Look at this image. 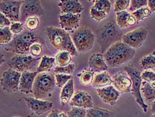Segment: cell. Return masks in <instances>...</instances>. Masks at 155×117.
<instances>
[{
  "instance_id": "8992f818",
  "label": "cell",
  "mask_w": 155,
  "mask_h": 117,
  "mask_svg": "<svg viewBox=\"0 0 155 117\" xmlns=\"http://www.w3.org/2000/svg\"><path fill=\"white\" fill-rule=\"evenodd\" d=\"M123 36L115 23L113 21L108 22L104 26L99 34V43L102 48V52H105L113 43L121 41Z\"/></svg>"
},
{
  "instance_id": "52a82bcc",
  "label": "cell",
  "mask_w": 155,
  "mask_h": 117,
  "mask_svg": "<svg viewBox=\"0 0 155 117\" xmlns=\"http://www.w3.org/2000/svg\"><path fill=\"white\" fill-rule=\"evenodd\" d=\"M124 70H126L128 75L132 80V88L130 92L132 93L137 103L139 104L144 112H147L148 106L144 103L142 96H141V85L143 80L141 78V73L139 70L132 66H125Z\"/></svg>"
},
{
  "instance_id": "7402d4cb",
  "label": "cell",
  "mask_w": 155,
  "mask_h": 117,
  "mask_svg": "<svg viewBox=\"0 0 155 117\" xmlns=\"http://www.w3.org/2000/svg\"><path fill=\"white\" fill-rule=\"evenodd\" d=\"M113 84V78L107 71L95 74L92 84L94 88H102Z\"/></svg>"
},
{
  "instance_id": "2e32d148",
  "label": "cell",
  "mask_w": 155,
  "mask_h": 117,
  "mask_svg": "<svg viewBox=\"0 0 155 117\" xmlns=\"http://www.w3.org/2000/svg\"><path fill=\"white\" fill-rule=\"evenodd\" d=\"M81 15L65 13L59 15V23L61 28L67 32H75L79 29Z\"/></svg>"
},
{
  "instance_id": "f35d334b",
  "label": "cell",
  "mask_w": 155,
  "mask_h": 117,
  "mask_svg": "<svg viewBox=\"0 0 155 117\" xmlns=\"http://www.w3.org/2000/svg\"><path fill=\"white\" fill-rule=\"evenodd\" d=\"M90 15L91 18L95 19L97 22L102 21V20L104 19L107 17V13L97 10L95 8H94L93 7H91V8L90 9Z\"/></svg>"
},
{
  "instance_id": "ffe728a7",
  "label": "cell",
  "mask_w": 155,
  "mask_h": 117,
  "mask_svg": "<svg viewBox=\"0 0 155 117\" xmlns=\"http://www.w3.org/2000/svg\"><path fill=\"white\" fill-rule=\"evenodd\" d=\"M90 69L96 72H104L108 69V65L102 53H95L90 56L89 59Z\"/></svg>"
},
{
  "instance_id": "5b68a950",
  "label": "cell",
  "mask_w": 155,
  "mask_h": 117,
  "mask_svg": "<svg viewBox=\"0 0 155 117\" xmlns=\"http://www.w3.org/2000/svg\"><path fill=\"white\" fill-rule=\"evenodd\" d=\"M71 36L78 52H87L93 49L95 36L90 28L87 27H81L75 30Z\"/></svg>"
},
{
  "instance_id": "5bb4252c",
  "label": "cell",
  "mask_w": 155,
  "mask_h": 117,
  "mask_svg": "<svg viewBox=\"0 0 155 117\" xmlns=\"http://www.w3.org/2000/svg\"><path fill=\"white\" fill-rule=\"evenodd\" d=\"M113 85L120 93H128L131 91L132 80L127 73L120 72L113 77Z\"/></svg>"
},
{
  "instance_id": "484cf974",
  "label": "cell",
  "mask_w": 155,
  "mask_h": 117,
  "mask_svg": "<svg viewBox=\"0 0 155 117\" xmlns=\"http://www.w3.org/2000/svg\"><path fill=\"white\" fill-rule=\"evenodd\" d=\"M94 71L91 69H85L77 74L79 78V82L84 86H89L92 84L94 79Z\"/></svg>"
},
{
  "instance_id": "74e56055",
  "label": "cell",
  "mask_w": 155,
  "mask_h": 117,
  "mask_svg": "<svg viewBox=\"0 0 155 117\" xmlns=\"http://www.w3.org/2000/svg\"><path fill=\"white\" fill-rule=\"evenodd\" d=\"M87 110L85 108L79 107H71L69 112H67L68 117H86Z\"/></svg>"
},
{
  "instance_id": "44dd1931",
  "label": "cell",
  "mask_w": 155,
  "mask_h": 117,
  "mask_svg": "<svg viewBox=\"0 0 155 117\" xmlns=\"http://www.w3.org/2000/svg\"><path fill=\"white\" fill-rule=\"evenodd\" d=\"M116 22L117 26L121 29L127 28L137 23L136 18L127 11L116 13Z\"/></svg>"
},
{
  "instance_id": "ee69618b",
  "label": "cell",
  "mask_w": 155,
  "mask_h": 117,
  "mask_svg": "<svg viewBox=\"0 0 155 117\" xmlns=\"http://www.w3.org/2000/svg\"><path fill=\"white\" fill-rule=\"evenodd\" d=\"M47 117H68L67 113L59 110H53Z\"/></svg>"
},
{
  "instance_id": "7dc6e473",
  "label": "cell",
  "mask_w": 155,
  "mask_h": 117,
  "mask_svg": "<svg viewBox=\"0 0 155 117\" xmlns=\"http://www.w3.org/2000/svg\"><path fill=\"white\" fill-rule=\"evenodd\" d=\"M150 85H151V86L153 87V88H154V89H155V81L152 82H150Z\"/></svg>"
},
{
  "instance_id": "60d3db41",
  "label": "cell",
  "mask_w": 155,
  "mask_h": 117,
  "mask_svg": "<svg viewBox=\"0 0 155 117\" xmlns=\"http://www.w3.org/2000/svg\"><path fill=\"white\" fill-rule=\"evenodd\" d=\"M10 30L12 32L13 34L18 35L21 33L23 31V25L21 22H13L12 25L9 26Z\"/></svg>"
},
{
  "instance_id": "cb8c5ba5",
  "label": "cell",
  "mask_w": 155,
  "mask_h": 117,
  "mask_svg": "<svg viewBox=\"0 0 155 117\" xmlns=\"http://www.w3.org/2000/svg\"><path fill=\"white\" fill-rule=\"evenodd\" d=\"M55 63V58L53 57L44 56L41 58V61L37 68L38 73L48 72L51 70L54 64Z\"/></svg>"
},
{
  "instance_id": "9c48e42d",
  "label": "cell",
  "mask_w": 155,
  "mask_h": 117,
  "mask_svg": "<svg viewBox=\"0 0 155 117\" xmlns=\"http://www.w3.org/2000/svg\"><path fill=\"white\" fill-rule=\"evenodd\" d=\"M21 73L9 68L2 74L1 86L3 91L8 93H16L19 91V82Z\"/></svg>"
},
{
  "instance_id": "d590c367",
  "label": "cell",
  "mask_w": 155,
  "mask_h": 117,
  "mask_svg": "<svg viewBox=\"0 0 155 117\" xmlns=\"http://www.w3.org/2000/svg\"><path fill=\"white\" fill-rule=\"evenodd\" d=\"M130 3V0H117L114 2V11L116 13L125 11V9L129 8Z\"/></svg>"
},
{
  "instance_id": "d4e9b609",
  "label": "cell",
  "mask_w": 155,
  "mask_h": 117,
  "mask_svg": "<svg viewBox=\"0 0 155 117\" xmlns=\"http://www.w3.org/2000/svg\"><path fill=\"white\" fill-rule=\"evenodd\" d=\"M86 117H115V116L110 110L95 106L87 110Z\"/></svg>"
},
{
  "instance_id": "8fae6325",
  "label": "cell",
  "mask_w": 155,
  "mask_h": 117,
  "mask_svg": "<svg viewBox=\"0 0 155 117\" xmlns=\"http://www.w3.org/2000/svg\"><path fill=\"white\" fill-rule=\"evenodd\" d=\"M147 35L148 30L146 28H137L124 34L121 41L133 49L139 48L143 45Z\"/></svg>"
},
{
  "instance_id": "c3c4849f",
  "label": "cell",
  "mask_w": 155,
  "mask_h": 117,
  "mask_svg": "<svg viewBox=\"0 0 155 117\" xmlns=\"http://www.w3.org/2000/svg\"><path fill=\"white\" fill-rule=\"evenodd\" d=\"M151 117H155V112L154 113H153V115L151 116Z\"/></svg>"
},
{
  "instance_id": "e0dca14e",
  "label": "cell",
  "mask_w": 155,
  "mask_h": 117,
  "mask_svg": "<svg viewBox=\"0 0 155 117\" xmlns=\"http://www.w3.org/2000/svg\"><path fill=\"white\" fill-rule=\"evenodd\" d=\"M97 92L104 103L111 106L115 105L120 94L112 85L97 89Z\"/></svg>"
},
{
  "instance_id": "7c38bea8",
  "label": "cell",
  "mask_w": 155,
  "mask_h": 117,
  "mask_svg": "<svg viewBox=\"0 0 155 117\" xmlns=\"http://www.w3.org/2000/svg\"><path fill=\"white\" fill-rule=\"evenodd\" d=\"M44 13L41 3L38 0L23 1L20 10V20L23 21L31 16H39Z\"/></svg>"
},
{
  "instance_id": "f1b7e54d",
  "label": "cell",
  "mask_w": 155,
  "mask_h": 117,
  "mask_svg": "<svg viewBox=\"0 0 155 117\" xmlns=\"http://www.w3.org/2000/svg\"><path fill=\"white\" fill-rule=\"evenodd\" d=\"M13 33L9 27H5L0 29V43L1 45H7L12 41Z\"/></svg>"
},
{
  "instance_id": "e575fe53",
  "label": "cell",
  "mask_w": 155,
  "mask_h": 117,
  "mask_svg": "<svg viewBox=\"0 0 155 117\" xmlns=\"http://www.w3.org/2000/svg\"><path fill=\"white\" fill-rule=\"evenodd\" d=\"M56 85L59 88H63L69 80L73 78L72 75L64 74H55V76Z\"/></svg>"
},
{
  "instance_id": "6da1fadb",
  "label": "cell",
  "mask_w": 155,
  "mask_h": 117,
  "mask_svg": "<svg viewBox=\"0 0 155 117\" xmlns=\"http://www.w3.org/2000/svg\"><path fill=\"white\" fill-rule=\"evenodd\" d=\"M135 53V49L130 48L122 41H118L111 45L103 56L107 65L114 68L129 62L134 56Z\"/></svg>"
},
{
  "instance_id": "ba28073f",
  "label": "cell",
  "mask_w": 155,
  "mask_h": 117,
  "mask_svg": "<svg viewBox=\"0 0 155 117\" xmlns=\"http://www.w3.org/2000/svg\"><path fill=\"white\" fill-rule=\"evenodd\" d=\"M41 58H35L31 55L16 54L8 60V66L17 72L22 73L33 68Z\"/></svg>"
},
{
  "instance_id": "f6af8a7d",
  "label": "cell",
  "mask_w": 155,
  "mask_h": 117,
  "mask_svg": "<svg viewBox=\"0 0 155 117\" xmlns=\"http://www.w3.org/2000/svg\"><path fill=\"white\" fill-rule=\"evenodd\" d=\"M148 6L152 12H155V0H149L148 1Z\"/></svg>"
},
{
  "instance_id": "277c9868",
  "label": "cell",
  "mask_w": 155,
  "mask_h": 117,
  "mask_svg": "<svg viewBox=\"0 0 155 117\" xmlns=\"http://www.w3.org/2000/svg\"><path fill=\"white\" fill-rule=\"evenodd\" d=\"M37 40L38 37L35 33L27 30L13 37L12 41L5 47V50L17 54H27L29 52L30 47Z\"/></svg>"
},
{
  "instance_id": "681fc988",
  "label": "cell",
  "mask_w": 155,
  "mask_h": 117,
  "mask_svg": "<svg viewBox=\"0 0 155 117\" xmlns=\"http://www.w3.org/2000/svg\"><path fill=\"white\" fill-rule=\"evenodd\" d=\"M152 54L154 55V56H155V51H154V52L152 53Z\"/></svg>"
},
{
  "instance_id": "7a4b0ae2",
  "label": "cell",
  "mask_w": 155,
  "mask_h": 117,
  "mask_svg": "<svg viewBox=\"0 0 155 117\" xmlns=\"http://www.w3.org/2000/svg\"><path fill=\"white\" fill-rule=\"evenodd\" d=\"M46 35L51 46L56 50L69 52L71 56H77V50L73 42L71 36L65 30L49 26L45 29Z\"/></svg>"
},
{
  "instance_id": "bcb514c9",
  "label": "cell",
  "mask_w": 155,
  "mask_h": 117,
  "mask_svg": "<svg viewBox=\"0 0 155 117\" xmlns=\"http://www.w3.org/2000/svg\"><path fill=\"white\" fill-rule=\"evenodd\" d=\"M151 111L153 113L155 112V100L153 102L152 105H151Z\"/></svg>"
},
{
  "instance_id": "b9f144b4",
  "label": "cell",
  "mask_w": 155,
  "mask_h": 117,
  "mask_svg": "<svg viewBox=\"0 0 155 117\" xmlns=\"http://www.w3.org/2000/svg\"><path fill=\"white\" fill-rule=\"evenodd\" d=\"M141 78L144 81L147 82H152L155 81V72L150 71V70H144L141 73Z\"/></svg>"
},
{
  "instance_id": "8d00e7d4",
  "label": "cell",
  "mask_w": 155,
  "mask_h": 117,
  "mask_svg": "<svg viewBox=\"0 0 155 117\" xmlns=\"http://www.w3.org/2000/svg\"><path fill=\"white\" fill-rule=\"evenodd\" d=\"M147 5H148L147 0H131L129 6V11L133 13L140 8H144Z\"/></svg>"
},
{
  "instance_id": "3957f363",
  "label": "cell",
  "mask_w": 155,
  "mask_h": 117,
  "mask_svg": "<svg viewBox=\"0 0 155 117\" xmlns=\"http://www.w3.org/2000/svg\"><path fill=\"white\" fill-rule=\"evenodd\" d=\"M56 85L55 78L49 72L39 73L33 86V95L37 99L51 97Z\"/></svg>"
},
{
  "instance_id": "4fadbf2b",
  "label": "cell",
  "mask_w": 155,
  "mask_h": 117,
  "mask_svg": "<svg viewBox=\"0 0 155 117\" xmlns=\"http://www.w3.org/2000/svg\"><path fill=\"white\" fill-rule=\"evenodd\" d=\"M23 99L28 108L38 115H41L48 111L52 108L53 105L51 102L37 99L33 97H24Z\"/></svg>"
},
{
  "instance_id": "83f0119b",
  "label": "cell",
  "mask_w": 155,
  "mask_h": 117,
  "mask_svg": "<svg viewBox=\"0 0 155 117\" xmlns=\"http://www.w3.org/2000/svg\"><path fill=\"white\" fill-rule=\"evenodd\" d=\"M55 58L57 65L63 67L70 64V62L72 60V56L68 52L61 51L57 53Z\"/></svg>"
},
{
  "instance_id": "4316f807",
  "label": "cell",
  "mask_w": 155,
  "mask_h": 117,
  "mask_svg": "<svg viewBox=\"0 0 155 117\" xmlns=\"http://www.w3.org/2000/svg\"><path fill=\"white\" fill-rule=\"evenodd\" d=\"M141 92L144 96L146 101L153 102L155 100V89L150 85V83L143 81L141 85Z\"/></svg>"
},
{
  "instance_id": "f546056e",
  "label": "cell",
  "mask_w": 155,
  "mask_h": 117,
  "mask_svg": "<svg viewBox=\"0 0 155 117\" xmlns=\"http://www.w3.org/2000/svg\"><path fill=\"white\" fill-rule=\"evenodd\" d=\"M152 11L150 9L149 7H144V8H140L139 9L137 10V11L133 12L132 14L134 18H136L137 23H139L141 21H143L144 19L147 18H149L152 14Z\"/></svg>"
},
{
  "instance_id": "9a60e30c",
  "label": "cell",
  "mask_w": 155,
  "mask_h": 117,
  "mask_svg": "<svg viewBox=\"0 0 155 117\" xmlns=\"http://www.w3.org/2000/svg\"><path fill=\"white\" fill-rule=\"evenodd\" d=\"M70 106L89 109L93 107V100L91 96L87 92L81 90H77L71 100Z\"/></svg>"
},
{
  "instance_id": "30bf717a",
  "label": "cell",
  "mask_w": 155,
  "mask_h": 117,
  "mask_svg": "<svg viewBox=\"0 0 155 117\" xmlns=\"http://www.w3.org/2000/svg\"><path fill=\"white\" fill-rule=\"evenodd\" d=\"M23 2L20 0H1L0 11L11 22H19L20 20V10Z\"/></svg>"
},
{
  "instance_id": "d6a6232c",
  "label": "cell",
  "mask_w": 155,
  "mask_h": 117,
  "mask_svg": "<svg viewBox=\"0 0 155 117\" xmlns=\"http://www.w3.org/2000/svg\"><path fill=\"white\" fill-rule=\"evenodd\" d=\"M40 25V20L38 16L29 17L25 21V27L30 32L35 31L39 28Z\"/></svg>"
},
{
  "instance_id": "1f68e13d",
  "label": "cell",
  "mask_w": 155,
  "mask_h": 117,
  "mask_svg": "<svg viewBox=\"0 0 155 117\" xmlns=\"http://www.w3.org/2000/svg\"><path fill=\"white\" fill-rule=\"evenodd\" d=\"M93 7L96 9L105 12L108 14L110 12L111 3L108 0H96L94 2Z\"/></svg>"
},
{
  "instance_id": "836d02e7",
  "label": "cell",
  "mask_w": 155,
  "mask_h": 117,
  "mask_svg": "<svg viewBox=\"0 0 155 117\" xmlns=\"http://www.w3.org/2000/svg\"><path fill=\"white\" fill-rule=\"evenodd\" d=\"M75 64L74 63L70 64L66 66H57L54 69V72L55 74H64L72 75V74L75 71Z\"/></svg>"
},
{
  "instance_id": "7bdbcfd3",
  "label": "cell",
  "mask_w": 155,
  "mask_h": 117,
  "mask_svg": "<svg viewBox=\"0 0 155 117\" xmlns=\"http://www.w3.org/2000/svg\"><path fill=\"white\" fill-rule=\"evenodd\" d=\"M12 22L9 18H7L2 13H0V28H3L5 27H9L12 25Z\"/></svg>"
},
{
  "instance_id": "d6986e66",
  "label": "cell",
  "mask_w": 155,
  "mask_h": 117,
  "mask_svg": "<svg viewBox=\"0 0 155 117\" xmlns=\"http://www.w3.org/2000/svg\"><path fill=\"white\" fill-rule=\"evenodd\" d=\"M63 14L72 13V14H81L83 10L84 7L77 0H65L61 1L58 3Z\"/></svg>"
},
{
  "instance_id": "4dcf8cb0",
  "label": "cell",
  "mask_w": 155,
  "mask_h": 117,
  "mask_svg": "<svg viewBox=\"0 0 155 117\" xmlns=\"http://www.w3.org/2000/svg\"><path fill=\"white\" fill-rule=\"evenodd\" d=\"M140 64L141 67L145 70L155 68V56L150 54L143 57L140 60Z\"/></svg>"
},
{
  "instance_id": "603a6c76",
  "label": "cell",
  "mask_w": 155,
  "mask_h": 117,
  "mask_svg": "<svg viewBox=\"0 0 155 117\" xmlns=\"http://www.w3.org/2000/svg\"><path fill=\"white\" fill-rule=\"evenodd\" d=\"M74 93V82L73 78H71L63 87L61 92L60 102L61 106H65L71 101Z\"/></svg>"
},
{
  "instance_id": "ab89813d",
  "label": "cell",
  "mask_w": 155,
  "mask_h": 117,
  "mask_svg": "<svg viewBox=\"0 0 155 117\" xmlns=\"http://www.w3.org/2000/svg\"><path fill=\"white\" fill-rule=\"evenodd\" d=\"M29 52L31 55L35 58H39L43 52V46L39 43H34L29 48Z\"/></svg>"
},
{
  "instance_id": "ac0fdd59",
  "label": "cell",
  "mask_w": 155,
  "mask_h": 117,
  "mask_svg": "<svg viewBox=\"0 0 155 117\" xmlns=\"http://www.w3.org/2000/svg\"><path fill=\"white\" fill-rule=\"evenodd\" d=\"M38 72L25 71L21 73V76L19 82V91L24 94L33 93V86Z\"/></svg>"
}]
</instances>
